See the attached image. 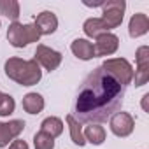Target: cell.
Here are the masks:
<instances>
[{
    "instance_id": "obj_1",
    "label": "cell",
    "mask_w": 149,
    "mask_h": 149,
    "mask_svg": "<svg viewBox=\"0 0 149 149\" xmlns=\"http://www.w3.org/2000/svg\"><path fill=\"white\" fill-rule=\"evenodd\" d=\"M126 88L118 83L102 65L93 68L83 81L72 116L79 123H104L119 112Z\"/></svg>"
},
{
    "instance_id": "obj_2",
    "label": "cell",
    "mask_w": 149,
    "mask_h": 149,
    "mask_svg": "<svg viewBox=\"0 0 149 149\" xmlns=\"http://www.w3.org/2000/svg\"><path fill=\"white\" fill-rule=\"evenodd\" d=\"M6 76L21 86H35L42 79L40 65L35 60H21V58H9L4 65Z\"/></svg>"
},
{
    "instance_id": "obj_3",
    "label": "cell",
    "mask_w": 149,
    "mask_h": 149,
    "mask_svg": "<svg viewBox=\"0 0 149 149\" xmlns=\"http://www.w3.org/2000/svg\"><path fill=\"white\" fill-rule=\"evenodd\" d=\"M40 33L33 23L23 25L19 21H14L7 28V40L14 47H26L30 42H39Z\"/></svg>"
},
{
    "instance_id": "obj_4",
    "label": "cell",
    "mask_w": 149,
    "mask_h": 149,
    "mask_svg": "<svg viewBox=\"0 0 149 149\" xmlns=\"http://www.w3.org/2000/svg\"><path fill=\"white\" fill-rule=\"evenodd\" d=\"M102 68H104L107 74H111V76H112L118 83H121L125 88L133 81V68H132L130 61L125 60V58L105 60L104 65H102Z\"/></svg>"
},
{
    "instance_id": "obj_5",
    "label": "cell",
    "mask_w": 149,
    "mask_h": 149,
    "mask_svg": "<svg viewBox=\"0 0 149 149\" xmlns=\"http://www.w3.org/2000/svg\"><path fill=\"white\" fill-rule=\"evenodd\" d=\"M125 9H126V2L125 0H107L102 6V21L107 25L109 30L118 28L123 23V16H125Z\"/></svg>"
},
{
    "instance_id": "obj_6",
    "label": "cell",
    "mask_w": 149,
    "mask_h": 149,
    "mask_svg": "<svg viewBox=\"0 0 149 149\" xmlns=\"http://www.w3.org/2000/svg\"><path fill=\"white\" fill-rule=\"evenodd\" d=\"M33 60H35L39 65H42L46 70L53 72V70H56V68L60 67L63 56H61L60 51L51 49V47H47V46H44V44H39L37 49H35V56H33Z\"/></svg>"
},
{
    "instance_id": "obj_7",
    "label": "cell",
    "mask_w": 149,
    "mask_h": 149,
    "mask_svg": "<svg viewBox=\"0 0 149 149\" xmlns=\"http://www.w3.org/2000/svg\"><path fill=\"white\" fill-rule=\"evenodd\" d=\"M135 60H137V70H135V86H144L149 81V47L147 46H140L135 53Z\"/></svg>"
},
{
    "instance_id": "obj_8",
    "label": "cell",
    "mask_w": 149,
    "mask_h": 149,
    "mask_svg": "<svg viewBox=\"0 0 149 149\" xmlns=\"http://www.w3.org/2000/svg\"><path fill=\"white\" fill-rule=\"evenodd\" d=\"M109 126L116 137H128L135 128V121L128 112H116L109 119Z\"/></svg>"
},
{
    "instance_id": "obj_9",
    "label": "cell",
    "mask_w": 149,
    "mask_h": 149,
    "mask_svg": "<svg viewBox=\"0 0 149 149\" xmlns=\"http://www.w3.org/2000/svg\"><path fill=\"white\" fill-rule=\"evenodd\" d=\"M95 40H97V42L93 44V47H95V56H111V54H114V53L118 51V47H119V39H118V35H114V33H111V32L98 35Z\"/></svg>"
},
{
    "instance_id": "obj_10",
    "label": "cell",
    "mask_w": 149,
    "mask_h": 149,
    "mask_svg": "<svg viewBox=\"0 0 149 149\" xmlns=\"http://www.w3.org/2000/svg\"><path fill=\"white\" fill-rule=\"evenodd\" d=\"M25 130V121L13 119L9 123H0V147L9 146V142L16 140V137Z\"/></svg>"
},
{
    "instance_id": "obj_11",
    "label": "cell",
    "mask_w": 149,
    "mask_h": 149,
    "mask_svg": "<svg viewBox=\"0 0 149 149\" xmlns=\"http://www.w3.org/2000/svg\"><path fill=\"white\" fill-rule=\"evenodd\" d=\"M33 25L37 26V30H39L40 35H51V33H54L56 28H58V18H56V14L51 13V11H42V13L35 18Z\"/></svg>"
},
{
    "instance_id": "obj_12",
    "label": "cell",
    "mask_w": 149,
    "mask_h": 149,
    "mask_svg": "<svg viewBox=\"0 0 149 149\" xmlns=\"http://www.w3.org/2000/svg\"><path fill=\"white\" fill-rule=\"evenodd\" d=\"M147 30H149V18H147V14H144V13L133 14L132 19H130V23H128V33H130V37L132 39L142 37V35L147 33Z\"/></svg>"
},
{
    "instance_id": "obj_13",
    "label": "cell",
    "mask_w": 149,
    "mask_h": 149,
    "mask_svg": "<svg viewBox=\"0 0 149 149\" xmlns=\"http://www.w3.org/2000/svg\"><path fill=\"white\" fill-rule=\"evenodd\" d=\"M70 49L74 53V56H77L83 61H88L91 58H95V47L93 42H90L88 39H76L70 44Z\"/></svg>"
},
{
    "instance_id": "obj_14",
    "label": "cell",
    "mask_w": 149,
    "mask_h": 149,
    "mask_svg": "<svg viewBox=\"0 0 149 149\" xmlns=\"http://www.w3.org/2000/svg\"><path fill=\"white\" fill-rule=\"evenodd\" d=\"M44 105H46L44 98L39 93H26L23 97V109L28 114H39V112H42Z\"/></svg>"
},
{
    "instance_id": "obj_15",
    "label": "cell",
    "mask_w": 149,
    "mask_h": 149,
    "mask_svg": "<svg viewBox=\"0 0 149 149\" xmlns=\"http://www.w3.org/2000/svg\"><path fill=\"white\" fill-rule=\"evenodd\" d=\"M83 30H84V33H86L88 37H91V39H97L98 35L109 32L107 25H105L100 18H90V19H86L84 25H83Z\"/></svg>"
},
{
    "instance_id": "obj_16",
    "label": "cell",
    "mask_w": 149,
    "mask_h": 149,
    "mask_svg": "<svg viewBox=\"0 0 149 149\" xmlns=\"http://www.w3.org/2000/svg\"><path fill=\"white\" fill-rule=\"evenodd\" d=\"M40 132L51 135L53 139H56L58 135L63 133V121L60 118H54V116H49L46 118L42 123H40Z\"/></svg>"
},
{
    "instance_id": "obj_17",
    "label": "cell",
    "mask_w": 149,
    "mask_h": 149,
    "mask_svg": "<svg viewBox=\"0 0 149 149\" xmlns=\"http://www.w3.org/2000/svg\"><path fill=\"white\" fill-rule=\"evenodd\" d=\"M83 135H84V140L90 142V144H93V146H100L105 140V130H104V126H98V125L86 126L84 132H83Z\"/></svg>"
},
{
    "instance_id": "obj_18",
    "label": "cell",
    "mask_w": 149,
    "mask_h": 149,
    "mask_svg": "<svg viewBox=\"0 0 149 149\" xmlns=\"http://www.w3.org/2000/svg\"><path fill=\"white\" fill-rule=\"evenodd\" d=\"M67 125H68V130H70V139L74 144L77 146H84L86 140H84V135H83V128H81V123L77 119H74L72 114L67 116Z\"/></svg>"
},
{
    "instance_id": "obj_19",
    "label": "cell",
    "mask_w": 149,
    "mask_h": 149,
    "mask_svg": "<svg viewBox=\"0 0 149 149\" xmlns=\"http://www.w3.org/2000/svg\"><path fill=\"white\" fill-rule=\"evenodd\" d=\"M0 14L9 18L13 23L19 18V4L16 0H0Z\"/></svg>"
},
{
    "instance_id": "obj_20",
    "label": "cell",
    "mask_w": 149,
    "mask_h": 149,
    "mask_svg": "<svg viewBox=\"0 0 149 149\" xmlns=\"http://www.w3.org/2000/svg\"><path fill=\"white\" fill-rule=\"evenodd\" d=\"M16 109V102L11 95L0 91V116H11Z\"/></svg>"
},
{
    "instance_id": "obj_21",
    "label": "cell",
    "mask_w": 149,
    "mask_h": 149,
    "mask_svg": "<svg viewBox=\"0 0 149 149\" xmlns=\"http://www.w3.org/2000/svg\"><path fill=\"white\" fill-rule=\"evenodd\" d=\"M33 146L35 149H54V139L44 132H39L33 137Z\"/></svg>"
},
{
    "instance_id": "obj_22",
    "label": "cell",
    "mask_w": 149,
    "mask_h": 149,
    "mask_svg": "<svg viewBox=\"0 0 149 149\" xmlns=\"http://www.w3.org/2000/svg\"><path fill=\"white\" fill-rule=\"evenodd\" d=\"M9 149H30V147H28V144H26L25 140H19V139H16V140H13V142H11Z\"/></svg>"
},
{
    "instance_id": "obj_23",
    "label": "cell",
    "mask_w": 149,
    "mask_h": 149,
    "mask_svg": "<svg viewBox=\"0 0 149 149\" xmlns=\"http://www.w3.org/2000/svg\"><path fill=\"white\" fill-rule=\"evenodd\" d=\"M147 100H149V95L146 93V95L142 97V109H144L146 112H149V107H147Z\"/></svg>"
}]
</instances>
